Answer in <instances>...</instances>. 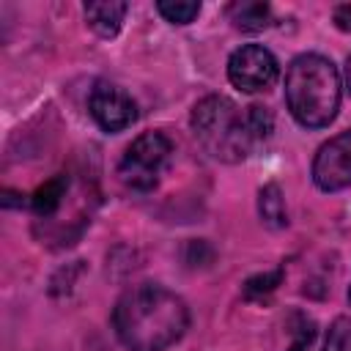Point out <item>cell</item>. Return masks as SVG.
Returning a JSON list of instances; mask_svg holds the SVG:
<instances>
[{"instance_id":"cell-13","label":"cell","mask_w":351,"mask_h":351,"mask_svg":"<svg viewBox=\"0 0 351 351\" xmlns=\"http://www.w3.org/2000/svg\"><path fill=\"white\" fill-rule=\"evenodd\" d=\"M324 351H351V318L340 315L332 321L326 340H324Z\"/></svg>"},{"instance_id":"cell-2","label":"cell","mask_w":351,"mask_h":351,"mask_svg":"<svg viewBox=\"0 0 351 351\" xmlns=\"http://www.w3.org/2000/svg\"><path fill=\"white\" fill-rule=\"evenodd\" d=\"M197 143L219 162H241L271 134V112L261 104L239 107L228 96H206L192 110Z\"/></svg>"},{"instance_id":"cell-3","label":"cell","mask_w":351,"mask_h":351,"mask_svg":"<svg viewBox=\"0 0 351 351\" xmlns=\"http://www.w3.org/2000/svg\"><path fill=\"white\" fill-rule=\"evenodd\" d=\"M285 104L299 126L324 129L340 110V74L318 52H304L285 71Z\"/></svg>"},{"instance_id":"cell-11","label":"cell","mask_w":351,"mask_h":351,"mask_svg":"<svg viewBox=\"0 0 351 351\" xmlns=\"http://www.w3.org/2000/svg\"><path fill=\"white\" fill-rule=\"evenodd\" d=\"M258 208H261V217L271 225V228H282L288 222V214H285V200H282V192L277 184H269L261 189V197H258Z\"/></svg>"},{"instance_id":"cell-14","label":"cell","mask_w":351,"mask_h":351,"mask_svg":"<svg viewBox=\"0 0 351 351\" xmlns=\"http://www.w3.org/2000/svg\"><path fill=\"white\" fill-rule=\"evenodd\" d=\"M332 19H335V25H337L340 30L351 33V5H337L335 14H332Z\"/></svg>"},{"instance_id":"cell-1","label":"cell","mask_w":351,"mask_h":351,"mask_svg":"<svg viewBox=\"0 0 351 351\" xmlns=\"http://www.w3.org/2000/svg\"><path fill=\"white\" fill-rule=\"evenodd\" d=\"M186 326L184 299L159 282L132 285L112 310V329L129 351H165L184 337Z\"/></svg>"},{"instance_id":"cell-4","label":"cell","mask_w":351,"mask_h":351,"mask_svg":"<svg viewBox=\"0 0 351 351\" xmlns=\"http://www.w3.org/2000/svg\"><path fill=\"white\" fill-rule=\"evenodd\" d=\"M170 154H173V145L162 132H145L126 148L118 173L126 186L137 192H151L159 184L162 167L167 165Z\"/></svg>"},{"instance_id":"cell-15","label":"cell","mask_w":351,"mask_h":351,"mask_svg":"<svg viewBox=\"0 0 351 351\" xmlns=\"http://www.w3.org/2000/svg\"><path fill=\"white\" fill-rule=\"evenodd\" d=\"M346 88H348V93H351V58H348V63H346Z\"/></svg>"},{"instance_id":"cell-8","label":"cell","mask_w":351,"mask_h":351,"mask_svg":"<svg viewBox=\"0 0 351 351\" xmlns=\"http://www.w3.org/2000/svg\"><path fill=\"white\" fill-rule=\"evenodd\" d=\"M126 11H129V5L121 3V0H90V3H85V19H88L90 30L101 38H112L121 30Z\"/></svg>"},{"instance_id":"cell-12","label":"cell","mask_w":351,"mask_h":351,"mask_svg":"<svg viewBox=\"0 0 351 351\" xmlns=\"http://www.w3.org/2000/svg\"><path fill=\"white\" fill-rule=\"evenodd\" d=\"M156 11L170 25H189L200 14V3H195V0H159Z\"/></svg>"},{"instance_id":"cell-5","label":"cell","mask_w":351,"mask_h":351,"mask_svg":"<svg viewBox=\"0 0 351 351\" xmlns=\"http://www.w3.org/2000/svg\"><path fill=\"white\" fill-rule=\"evenodd\" d=\"M277 58L261 44H244L228 58V80L244 93L266 90L277 80Z\"/></svg>"},{"instance_id":"cell-6","label":"cell","mask_w":351,"mask_h":351,"mask_svg":"<svg viewBox=\"0 0 351 351\" xmlns=\"http://www.w3.org/2000/svg\"><path fill=\"white\" fill-rule=\"evenodd\" d=\"M313 181L321 192H340L351 186V129L318 148L313 159Z\"/></svg>"},{"instance_id":"cell-7","label":"cell","mask_w":351,"mask_h":351,"mask_svg":"<svg viewBox=\"0 0 351 351\" xmlns=\"http://www.w3.org/2000/svg\"><path fill=\"white\" fill-rule=\"evenodd\" d=\"M88 110H90V118L104 132H123L137 121L134 99L112 82H96L88 99Z\"/></svg>"},{"instance_id":"cell-9","label":"cell","mask_w":351,"mask_h":351,"mask_svg":"<svg viewBox=\"0 0 351 351\" xmlns=\"http://www.w3.org/2000/svg\"><path fill=\"white\" fill-rule=\"evenodd\" d=\"M230 22L236 25V30L244 33H261L271 25V8L266 3H255V0H244V3H233L228 8Z\"/></svg>"},{"instance_id":"cell-10","label":"cell","mask_w":351,"mask_h":351,"mask_svg":"<svg viewBox=\"0 0 351 351\" xmlns=\"http://www.w3.org/2000/svg\"><path fill=\"white\" fill-rule=\"evenodd\" d=\"M63 197H66V178L63 176H55V178H49L47 184H41L36 189L33 208H36L38 217H49V214H55L60 208Z\"/></svg>"},{"instance_id":"cell-16","label":"cell","mask_w":351,"mask_h":351,"mask_svg":"<svg viewBox=\"0 0 351 351\" xmlns=\"http://www.w3.org/2000/svg\"><path fill=\"white\" fill-rule=\"evenodd\" d=\"M348 302H351V288H348Z\"/></svg>"}]
</instances>
